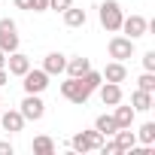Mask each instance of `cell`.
<instances>
[{"label":"cell","instance_id":"obj_1","mask_svg":"<svg viewBox=\"0 0 155 155\" xmlns=\"http://www.w3.org/2000/svg\"><path fill=\"white\" fill-rule=\"evenodd\" d=\"M61 94H64L70 104L82 107V104H88V97H91V88L82 82V76H67V82H61Z\"/></svg>","mask_w":155,"mask_h":155},{"label":"cell","instance_id":"obj_2","mask_svg":"<svg viewBox=\"0 0 155 155\" xmlns=\"http://www.w3.org/2000/svg\"><path fill=\"white\" fill-rule=\"evenodd\" d=\"M122 6H119V0H104L101 3V25L110 31V34H116L119 28H122Z\"/></svg>","mask_w":155,"mask_h":155},{"label":"cell","instance_id":"obj_3","mask_svg":"<svg viewBox=\"0 0 155 155\" xmlns=\"http://www.w3.org/2000/svg\"><path fill=\"white\" fill-rule=\"evenodd\" d=\"M101 143H104V134L101 131H79L73 140H70V149L73 152H94V149H101Z\"/></svg>","mask_w":155,"mask_h":155},{"label":"cell","instance_id":"obj_4","mask_svg":"<svg viewBox=\"0 0 155 155\" xmlns=\"http://www.w3.org/2000/svg\"><path fill=\"white\" fill-rule=\"evenodd\" d=\"M0 49L6 55L18 49V28H15L12 18H0Z\"/></svg>","mask_w":155,"mask_h":155},{"label":"cell","instance_id":"obj_5","mask_svg":"<svg viewBox=\"0 0 155 155\" xmlns=\"http://www.w3.org/2000/svg\"><path fill=\"white\" fill-rule=\"evenodd\" d=\"M21 79H25L21 85H25L28 94H43V91L49 88V73H46V70H34V67H31Z\"/></svg>","mask_w":155,"mask_h":155},{"label":"cell","instance_id":"obj_6","mask_svg":"<svg viewBox=\"0 0 155 155\" xmlns=\"http://www.w3.org/2000/svg\"><path fill=\"white\" fill-rule=\"evenodd\" d=\"M21 116H25V122H40L43 116H46V104L40 101V94H25V101H21V110H18Z\"/></svg>","mask_w":155,"mask_h":155},{"label":"cell","instance_id":"obj_7","mask_svg":"<svg viewBox=\"0 0 155 155\" xmlns=\"http://www.w3.org/2000/svg\"><path fill=\"white\" fill-rule=\"evenodd\" d=\"M107 49H110V58H116V61H128V58L134 55V40H131V37H113Z\"/></svg>","mask_w":155,"mask_h":155},{"label":"cell","instance_id":"obj_8","mask_svg":"<svg viewBox=\"0 0 155 155\" xmlns=\"http://www.w3.org/2000/svg\"><path fill=\"white\" fill-rule=\"evenodd\" d=\"M119 31H125L131 40H137V37H146L149 34V21L143 15H128V18H122V28Z\"/></svg>","mask_w":155,"mask_h":155},{"label":"cell","instance_id":"obj_9","mask_svg":"<svg viewBox=\"0 0 155 155\" xmlns=\"http://www.w3.org/2000/svg\"><path fill=\"white\" fill-rule=\"evenodd\" d=\"M28 70H31V58L21 55L18 49L9 52V58H6V73H9V76H25Z\"/></svg>","mask_w":155,"mask_h":155},{"label":"cell","instance_id":"obj_10","mask_svg":"<svg viewBox=\"0 0 155 155\" xmlns=\"http://www.w3.org/2000/svg\"><path fill=\"white\" fill-rule=\"evenodd\" d=\"M101 101H104V107H116V104H122V85L119 82H101Z\"/></svg>","mask_w":155,"mask_h":155},{"label":"cell","instance_id":"obj_11","mask_svg":"<svg viewBox=\"0 0 155 155\" xmlns=\"http://www.w3.org/2000/svg\"><path fill=\"white\" fill-rule=\"evenodd\" d=\"M101 76H104V82H119V85H122V82L128 79V70H125V64H122V61H113V64H107V67H104V73H101Z\"/></svg>","mask_w":155,"mask_h":155},{"label":"cell","instance_id":"obj_12","mask_svg":"<svg viewBox=\"0 0 155 155\" xmlns=\"http://www.w3.org/2000/svg\"><path fill=\"white\" fill-rule=\"evenodd\" d=\"M64 67H67V55H61V52H49V55H46V61H43V70H46L49 76L64 73Z\"/></svg>","mask_w":155,"mask_h":155},{"label":"cell","instance_id":"obj_13","mask_svg":"<svg viewBox=\"0 0 155 155\" xmlns=\"http://www.w3.org/2000/svg\"><path fill=\"white\" fill-rule=\"evenodd\" d=\"M61 15H64V25H67V28H85V21H88L85 9H76L73 3H70V6H67Z\"/></svg>","mask_w":155,"mask_h":155},{"label":"cell","instance_id":"obj_14","mask_svg":"<svg viewBox=\"0 0 155 155\" xmlns=\"http://www.w3.org/2000/svg\"><path fill=\"white\" fill-rule=\"evenodd\" d=\"M0 125H3V131H21L25 128V116L18 110H9V113H0Z\"/></svg>","mask_w":155,"mask_h":155},{"label":"cell","instance_id":"obj_15","mask_svg":"<svg viewBox=\"0 0 155 155\" xmlns=\"http://www.w3.org/2000/svg\"><path fill=\"white\" fill-rule=\"evenodd\" d=\"M113 137H116V146H119V152H131V149L137 146V134H134L131 128H119Z\"/></svg>","mask_w":155,"mask_h":155},{"label":"cell","instance_id":"obj_16","mask_svg":"<svg viewBox=\"0 0 155 155\" xmlns=\"http://www.w3.org/2000/svg\"><path fill=\"white\" fill-rule=\"evenodd\" d=\"M67 76H82V73H88L91 70V61L88 58H82V55H76V58H67Z\"/></svg>","mask_w":155,"mask_h":155},{"label":"cell","instance_id":"obj_17","mask_svg":"<svg viewBox=\"0 0 155 155\" xmlns=\"http://www.w3.org/2000/svg\"><path fill=\"white\" fill-rule=\"evenodd\" d=\"M152 91H143V88H137L134 94H131V107L134 110H140V113H146V110H152Z\"/></svg>","mask_w":155,"mask_h":155},{"label":"cell","instance_id":"obj_18","mask_svg":"<svg viewBox=\"0 0 155 155\" xmlns=\"http://www.w3.org/2000/svg\"><path fill=\"white\" fill-rule=\"evenodd\" d=\"M134 107H122V104H116V113H113V119H116V125L119 128H131L134 125Z\"/></svg>","mask_w":155,"mask_h":155},{"label":"cell","instance_id":"obj_19","mask_svg":"<svg viewBox=\"0 0 155 155\" xmlns=\"http://www.w3.org/2000/svg\"><path fill=\"white\" fill-rule=\"evenodd\" d=\"M34 155H55V140L49 137V134H40V137H34Z\"/></svg>","mask_w":155,"mask_h":155},{"label":"cell","instance_id":"obj_20","mask_svg":"<svg viewBox=\"0 0 155 155\" xmlns=\"http://www.w3.org/2000/svg\"><path fill=\"white\" fill-rule=\"evenodd\" d=\"M94 131H101L104 137H113V134L119 131V125H116V119H113V116H107V113H104V116H97V119H94Z\"/></svg>","mask_w":155,"mask_h":155},{"label":"cell","instance_id":"obj_21","mask_svg":"<svg viewBox=\"0 0 155 155\" xmlns=\"http://www.w3.org/2000/svg\"><path fill=\"white\" fill-rule=\"evenodd\" d=\"M134 134H137V140H140L143 146H152V143H155V122H143L140 131H134Z\"/></svg>","mask_w":155,"mask_h":155},{"label":"cell","instance_id":"obj_22","mask_svg":"<svg viewBox=\"0 0 155 155\" xmlns=\"http://www.w3.org/2000/svg\"><path fill=\"white\" fill-rule=\"evenodd\" d=\"M82 82H85L91 91H97V88H101V82H104V76H101L97 70H88V73H82Z\"/></svg>","mask_w":155,"mask_h":155},{"label":"cell","instance_id":"obj_23","mask_svg":"<svg viewBox=\"0 0 155 155\" xmlns=\"http://www.w3.org/2000/svg\"><path fill=\"white\" fill-rule=\"evenodd\" d=\"M137 88H143V91H155V73H152V70H146L140 79H137Z\"/></svg>","mask_w":155,"mask_h":155},{"label":"cell","instance_id":"obj_24","mask_svg":"<svg viewBox=\"0 0 155 155\" xmlns=\"http://www.w3.org/2000/svg\"><path fill=\"white\" fill-rule=\"evenodd\" d=\"M101 152H104V155H119V146H116V140H110V143L104 140V143H101Z\"/></svg>","mask_w":155,"mask_h":155},{"label":"cell","instance_id":"obj_25","mask_svg":"<svg viewBox=\"0 0 155 155\" xmlns=\"http://www.w3.org/2000/svg\"><path fill=\"white\" fill-rule=\"evenodd\" d=\"M70 3H73V0H49V9H55V12H64Z\"/></svg>","mask_w":155,"mask_h":155},{"label":"cell","instance_id":"obj_26","mask_svg":"<svg viewBox=\"0 0 155 155\" xmlns=\"http://www.w3.org/2000/svg\"><path fill=\"white\" fill-rule=\"evenodd\" d=\"M143 70H152L155 73V52H146L143 55Z\"/></svg>","mask_w":155,"mask_h":155},{"label":"cell","instance_id":"obj_27","mask_svg":"<svg viewBox=\"0 0 155 155\" xmlns=\"http://www.w3.org/2000/svg\"><path fill=\"white\" fill-rule=\"evenodd\" d=\"M31 9H34V12H46V9H49V0H34Z\"/></svg>","mask_w":155,"mask_h":155},{"label":"cell","instance_id":"obj_28","mask_svg":"<svg viewBox=\"0 0 155 155\" xmlns=\"http://www.w3.org/2000/svg\"><path fill=\"white\" fill-rule=\"evenodd\" d=\"M0 155H12V143L9 140H0Z\"/></svg>","mask_w":155,"mask_h":155},{"label":"cell","instance_id":"obj_29","mask_svg":"<svg viewBox=\"0 0 155 155\" xmlns=\"http://www.w3.org/2000/svg\"><path fill=\"white\" fill-rule=\"evenodd\" d=\"M15 6H18V9H31V6H34V0H15Z\"/></svg>","mask_w":155,"mask_h":155},{"label":"cell","instance_id":"obj_30","mask_svg":"<svg viewBox=\"0 0 155 155\" xmlns=\"http://www.w3.org/2000/svg\"><path fill=\"white\" fill-rule=\"evenodd\" d=\"M6 79H9V73H6V67H0V85H6Z\"/></svg>","mask_w":155,"mask_h":155},{"label":"cell","instance_id":"obj_31","mask_svg":"<svg viewBox=\"0 0 155 155\" xmlns=\"http://www.w3.org/2000/svg\"><path fill=\"white\" fill-rule=\"evenodd\" d=\"M0 67H6V52L0 49Z\"/></svg>","mask_w":155,"mask_h":155},{"label":"cell","instance_id":"obj_32","mask_svg":"<svg viewBox=\"0 0 155 155\" xmlns=\"http://www.w3.org/2000/svg\"><path fill=\"white\" fill-rule=\"evenodd\" d=\"M0 113H3V97H0Z\"/></svg>","mask_w":155,"mask_h":155}]
</instances>
